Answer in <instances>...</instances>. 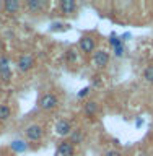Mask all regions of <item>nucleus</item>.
Masks as SVG:
<instances>
[{"mask_svg": "<svg viewBox=\"0 0 153 156\" xmlns=\"http://www.w3.org/2000/svg\"><path fill=\"white\" fill-rule=\"evenodd\" d=\"M24 135H26V138L31 140V141H39L44 136V130H42L41 125L31 124V125H28L26 129H24Z\"/></svg>", "mask_w": 153, "mask_h": 156, "instance_id": "obj_2", "label": "nucleus"}, {"mask_svg": "<svg viewBox=\"0 0 153 156\" xmlns=\"http://www.w3.org/2000/svg\"><path fill=\"white\" fill-rule=\"evenodd\" d=\"M12 76H13L12 68H10V70H2L0 72V81L2 83H10L12 81Z\"/></svg>", "mask_w": 153, "mask_h": 156, "instance_id": "obj_18", "label": "nucleus"}, {"mask_svg": "<svg viewBox=\"0 0 153 156\" xmlns=\"http://www.w3.org/2000/svg\"><path fill=\"white\" fill-rule=\"evenodd\" d=\"M104 156H121V151H117V150H107Z\"/></svg>", "mask_w": 153, "mask_h": 156, "instance_id": "obj_22", "label": "nucleus"}, {"mask_svg": "<svg viewBox=\"0 0 153 156\" xmlns=\"http://www.w3.org/2000/svg\"><path fill=\"white\" fill-rule=\"evenodd\" d=\"M75 153V148L68 140H62L57 146V156H73Z\"/></svg>", "mask_w": 153, "mask_h": 156, "instance_id": "obj_7", "label": "nucleus"}, {"mask_svg": "<svg viewBox=\"0 0 153 156\" xmlns=\"http://www.w3.org/2000/svg\"><path fill=\"white\" fill-rule=\"evenodd\" d=\"M137 156H148V154H147V153H139Z\"/></svg>", "mask_w": 153, "mask_h": 156, "instance_id": "obj_26", "label": "nucleus"}, {"mask_svg": "<svg viewBox=\"0 0 153 156\" xmlns=\"http://www.w3.org/2000/svg\"><path fill=\"white\" fill-rule=\"evenodd\" d=\"M65 60L68 63H77L78 62V52H77V49H68V51L65 52Z\"/></svg>", "mask_w": 153, "mask_h": 156, "instance_id": "obj_15", "label": "nucleus"}, {"mask_svg": "<svg viewBox=\"0 0 153 156\" xmlns=\"http://www.w3.org/2000/svg\"><path fill=\"white\" fill-rule=\"evenodd\" d=\"M78 47L83 54H90L96 51V41L91 36H82L78 41Z\"/></svg>", "mask_w": 153, "mask_h": 156, "instance_id": "obj_4", "label": "nucleus"}, {"mask_svg": "<svg viewBox=\"0 0 153 156\" xmlns=\"http://www.w3.org/2000/svg\"><path fill=\"white\" fill-rule=\"evenodd\" d=\"M142 124H144V119H137L135 120V127H140Z\"/></svg>", "mask_w": 153, "mask_h": 156, "instance_id": "obj_25", "label": "nucleus"}, {"mask_svg": "<svg viewBox=\"0 0 153 156\" xmlns=\"http://www.w3.org/2000/svg\"><path fill=\"white\" fill-rule=\"evenodd\" d=\"M59 7H60L64 15H73L77 12V3L73 2V0H60Z\"/></svg>", "mask_w": 153, "mask_h": 156, "instance_id": "obj_9", "label": "nucleus"}, {"mask_svg": "<svg viewBox=\"0 0 153 156\" xmlns=\"http://www.w3.org/2000/svg\"><path fill=\"white\" fill-rule=\"evenodd\" d=\"M130 37H132V34H130V33H126V34H122V36H121V39H122V42H124V41H129Z\"/></svg>", "mask_w": 153, "mask_h": 156, "instance_id": "obj_24", "label": "nucleus"}, {"mask_svg": "<svg viewBox=\"0 0 153 156\" xmlns=\"http://www.w3.org/2000/svg\"><path fill=\"white\" fill-rule=\"evenodd\" d=\"M109 44L112 46V49H116V47H121V46H124V42H122L121 36H117V34H114V33H112L111 36H109Z\"/></svg>", "mask_w": 153, "mask_h": 156, "instance_id": "obj_16", "label": "nucleus"}, {"mask_svg": "<svg viewBox=\"0 0 153 156\" xmlns=\"http://www.w3.org/2000/svg\"><path fill=\"white\" fill-rule=\"evenodd\" d=\"M10 146H12V150L15 153H24L28 150V143H24L23 140H13Z\"/></svg>", "mask_w": 153, "mask_h": 156, "instance_id": "obj_13", "label": "nucleus"}, {"mask_svg": "<svg viewBox=\"0 0 153 156\" xmlns=\"http://www.w3.org/2000/svg\"><path fill=\"white\" fill-rule=\"evenodd\" d=\"M20 10V2L18 0H5L3 2V12L8 15H13Z\"/></svg>", "mask_w": 153, "mask_h": 156, "instance_id": "obj_10", "label": "nucleus"}, {"mask_svg": "<svg viewBox=\"0 0 153 156\" xmlns=\"http://www.w3.org/2000/svg\"><path fill=\"white\" fill-rule=\"evenodd\" d=\"M12 117V109L7 104H0V122H7Z\"/></svg>", "mask_w": 153, "mask_h": 156, "instance_id": "obj_14", "label": "nucleus"}, {"mask_svg": "<svg viewBox=\"0 0 153 156\" xmlns=\"http://www.w3.org/2000/svg\"><path fill=\"white\" fill-rule=\"evenodd\" d=\"M57 104H59V99L54 93H44L38 101L39 109H42V111H52L57 107Z\"/></svg>", "mask_w": 153, "mask_h": 156, "instance_id": "obj_1", "label": "nucleus"}, {"mask_svg": "<svg viewBox=\"0 0 153 156\" xmlns=\"http://www.w3.org/2000/svg\"><path fill=\"white\" fill-rule=\"evenodd\" d=\"M144 80L147 83H150V85H153V65H148L144 70Z\"/></svg>", "mask_w": 153, "mask_h": 156, "instance_id": "obj_17", "label": "nucleus"}, {"mask_svg": "<svg viewBox=\"0 0 153 156\" xmlns=\"http://www.w3.org/2000/svg\"><path fill=\"white\" fill-rule=\"evenodd\" d=\"M83 138H85V135H83V130H82V129L72 130V133L68 135V141H70L72 145H80V143H83Z\"/></svg>", "mask_w": 153, "mask_h": 156, "instance_id": "obj_11", "label": "nucleus"}, {"mask_svg": "<svg viewBox=\"0 0 153 156\" xmlns=\"http://www.w3.org/2000/svg\"><path fill=\"white\" fill-rule=\"evenodd\" d=\"M62 26H65V24H60V23H52V24H51V29H52V31H56V29H62Z\"/></svg>", "mask_w": 153, "mask_h": 156, "instance_id": "obj_23", "label": "nucleus"}, {"mask_svg": "<svg viewBox=\"0 0 153 156\" xmlns=\"http://www.w3.org/2000/svg\"><path fill=\"white\" fill-rule=\"evenodd\" d=\"M26 8L31 13H41L42 10L46 8V2H44V0H28Z\"/></svg>", "mask_w": 153, "mask_h": 156, "instance_id": "obj_8", "label": "nucleus"}, {"mask_svg": "<svg viewBox=\"0 0 153 156\" xmlns=\"http://www.w3.org/2000/svg\"><path fill=\"white\" fill-rule=\"evenodd\" d=\"M16 67L20 72H29L31 68H34V58L29 54H23V55L18 57L16 60Z\"/></svg>", "mask_w": 153, "mask_h": 156, "instance_id": "obj_5", "label": "nucleus"}, {"mask_svg": "<svg viewBox=\"0 0 153 156\" xmlns=\"http://www.w3.org/2000/svg\"><path fill=\"white\" fill-rule=\"evenodd\" d=\"M83 112H85L86 117H93L98 112V102H95V101L86 102V104L83 106Z\"/></svg>", "mask_w": 153, "mask_h": 156, "instance_id": "obj_12", "label": "nucleus"}, {"mask_svg": "<svg viewBox=\"0 0 153 156\" xmlns=\"http://www.w3.org/2000/svg\"><path fill=\"white\" fill-rule=\"evenodd\" d=\"M56 133L59 136H68L72 133V124H70V120H67V119H60V120H57L56 122Z\"/></svg>", "mask_w": 153, "mask_h": 156, "instance_id": "obj_6", "label": "nucleus"}, {"mask_svg": "<svg viewBox=\"0 0 153 156\" xmlns=\"http://www.w3.org/2000/svg\"><path fill=\"white\" fill-rule=\"evenodd\" d=\"M93 63H95L96 68L107 67V63H109V54L104 49H98V51L93 52Z\"/></svg>", "mask_w": 153, "mask_h": 156, "instance_id": "obj_3", "label": "nucleus"}, {"mask_svg": "<svg viewBox=\"0 0 153 156\" xmlns=\"http://www.w3.org/2000/svg\"><path fill=\"white\" fill-rule=\"evenodd\" d=\"M88 93H90V86H85V88H82V90L78 91V94H77V96H78V98H85Z\"/></svg>", "mask_w": 153, "mask_h": 156, "instance_id": "obj_20", "label": "nucleus"}, {"mask_svg": "<svg viewBox=\"0 0 153 156\" xmlns=\"http://www.w3.org/2000/svg\"><path fill=\"white\" fill-rule=\"evenodd\" d=\"M10 70V58L7 55H0V72Z\"/></svg>", "mask_w": 153, "mask_h": 156, "instance_id": "obj_19", "label": "nucleus"}, {"mask_svg": "<svg viewBox=\"0 0 153 156\" xmlns=\"http://www.w3.org/2000/svg\"><path fill=\"white\" fill-rule=\"evenodd\" d=\"M114 55H116V57H122V55H124V46L116 47V49H114Z\"/></svg>", "mask_w": 153, "mask_h": 156, "instance_id": "obj_21", "label": "nucleus"}]
</instances>
